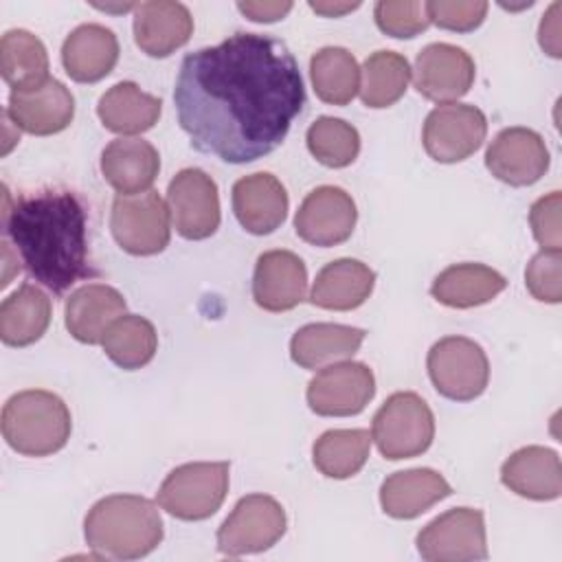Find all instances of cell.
I'll list each match as a JSON object with an SVG mask.
<instances>
[{
	"mask_svg": "<svg viewBox=\"0 0 562 562\" xmlns=\"http://www.w3.org/2000/svg\"><path fill=\"white\" fill-rule=\"evenodd\" d=\"M173 101L198 151L241 165L283 143L305 105V86L281 40L235 33L184 55Z\"/></svg>",
	"mask_w": 562,
	"mask_h": 562,
	"instance_id": "obj_1",
	"label": "cell"
},
{
	"mask_svg": "<svg viewBox=\"0 0 562 562\" xmlns=\"http://www.w3.org/2000/svg\"><path fill=\"white\" fill-rule=\"evenodd\" d=\"M86 231V209L72 191L44 189L11 202L4 189L2 233L29 277L50 292L64 294L90 274Z\"/></svg>",
	"mask_w": 562,
	"mask_h": 562,
	"instance_id": "obj_2",
	"label": "cell"
},
{
	"mask_svg": "<svg viewBox=\"0 0 562 562\" xmlns=\"http://www.w3.org/2000/svg\"><path fill=\"white\" fill-rule=\"evenodd\" d=\"M83 536L101 558L136 560L160 544L162 518L145 496L112 494L90 507L83 520Z\"/></svg>",
	"mask_w": 562,
	"mask_h": 562,
	"instance_id": "obj_3",
	"label": "cell"
},
{
	"mask_svg": "<svg viewBox=\"0 0 562 562\" xmlns=\"http://www.w3.org/2000/svg\"><path fill=\"white\" fill-rule=\"evenodd\" d=\"M72 422L64 400L44 389L11 395L2 408V437L20 454L48 457L61 450Z\"/></svg>",
	"mask_w": 562,
	"mask_h": 562,
	"instance_id": "obj_4",
	"label": "cell"
},
{
	"mask_svg": "<svg viewBox=\"0 0 562 562\" xmlns=\"http://www.w3.org/2000/svg\"><path fill=\"white\" fill-rule=\"evenodd\" d=\"M435 437V417L428 404L413 391H397L378 408L371 439L382 457L391 461L426 452Z\"/></svg>",
	"mask_w": 562,
	"mask_h": 562,
	"instance_id": "obj_5",
	"label": "cell"
},
{
	"mask_svg": "<svg viewBox=\"0 0 562 562\" xmlns=\"http://www.w3.org/2000/svg\"><path fill=\"white\" fill-rule=\"evenodd\" d=\"M228 461H193L171 470L158 487V503L180 520L213 516L228 492Z\"/></svg>",
	"mask_w": 562,
	"mask_h": 562,
	"instance_id": "obj_6",
	"label": "cell"
},
{
	"mask_svg": "<svg viewBox=\"0 0 562 562\" xmlns=\"http://www.w3.org/2000/svg\"><path fill=\"white\" fill-rule=\"evenodd\" d=\"M426 367L437 393L454 402L479 397L490 380V362L483 347L465 336L437 340L428 351Z\"/></svg>",
	"mask_w": 562,
	"mask_h": 562,
	"instance_id": "obj_7",
	"label": "cell"
},
{
	"mask_svg": "<svg viewBox=\"0 0 562 562\" xmlns=\"http://www.w3.org/2000/svg\"><path fill=\"white\" fill-rule=\"evenodd\" d=\"M169 206L156 191L116 195L112 202L110 228L116 244L130 255H156L169 244Z\"/></svg>",
	"mask_w": 562,
	"mask_h": 562,
	"instance_id": "obj_8",
	"label": "cell"
},
{
	"mask_svg": "<svg viewBox=\"0 0 562 562\" xmlns=\"http://www.w3.org/2000/svg\"><path fill=\"white\" fill-rule=\"evenodd\" d=\"M285 533V512L268 494H248L237 501L233 512L217 529V549L237 558L270 549Z\"/></svg>",
	"mask_w": 562,
	"mask_h": 562,
	"instance_id": "obj_9",
	"label": "cell"
},
{
	"mask_svg": "<svg viewBox=\"0 0 562 562\" xmlns=\"http://www.w3.org/2000/svg\"><path fill=\"white\" fill-rule=\"evenodd\" d=\"M417 551L428 562H472L487 558L483 512L454 507L417 533Z\"/></svg>",
	"mask_w": 562,
	"mask_h": 562,
	"instance_id": "obj_10",
	"label": "cell"
},
{
	"mask_svg": "<svg viewBox=\"0 0 562 562\" xmlns=\"http://www.w3.org/2000/svg\"><path fill=\"white\" fill-rule=\"evenodd\" d=\"M487 119L470 103H441L424 121V149L437 162H459L485 140Z\"/></svg>",
	"mask_w": 562,
	"mask_h": 562,
	"instance_id": "obj_11",
	"label": "cell"
},
{
	"mask_svg": "<svg viewBox=\"0 0 562 562\" xmlns=\"http://www.w3.org/2000/svg\"><path fill=\"white\" fill-rule=\"evenodd\" d=\"M169 215L184 239H206L220 226V193L215 180L198 169H180L167 187Z\"/></svg>",
	"mask_w": 562,
	"mask_h": 562,
	"instance_id": "obj_12",
	"label": "cell"
},
{
	"mask_svg": "<svg viewBox=\"0 0 562 562\" xmlns=\"http://www.w3.org/2000/svg\"><path fill=\"white\" fill-rule=\"evenodd\" d=\"M375 395L373 371L364 362L342 360L323 367L307 384V404L323 417H349Z\"/></svg>",
	"mask_w": 562,
	"mask_h": 562,
	"instance_id": "obj_13",
	"label": "cell"
},
{
	"mask_svg": "<svg viewBox=\"0 0 562 562\" xmlns=\"http://www.w3.org/2000/svg\"><path fill=\"white\" fill-rule=\"evenodd\" d=\"M356 220L358 211L351 195L340 187L323 184L303 198L294 215V231L303 241L329 248L351 237Z\"/></svg>",
	"mask_w": 562,
	"mask_h": 562,
	"instance_id": "obj_14",
	"label": "cell"
},
{
	"mask_svg": "<svg viewBox=\"0 0 562 562\" xmlns=\"http://www.w3.org/2000/svg\"><path fill=\"white\" fill-rule=\"evenodd\" d=\"M474 59L459 46L435 42L417 53L413 81L422 97L435 103H454L474 83Z\"/></svg>",
	"mask_w": 562,
	"mask_h": 562,
	"instance_id": "obj_15",
	"label": "cell"
},
{
	"mask_svg": "<svg viewBox=\"0 0 562 562\" xmlns=\"http://www.w3.org/2000/svg\"><path fill=\"white\" fill-rule=\"evenodd\" d=\"M485 167L505 184L527 187L538 182L549 169V149L538 132L505 127L490 143Z\"/></svg>",
	"mask_w": 562,
	"mask_h": 562,
	"instance_id": "obj_16",
	"label": "cell"
},
{
	"mask_svg": "<svg viewBox=\"0 0 562 562\" xmlns=\"http://www.w3.org/2000/svg\"><path fill=\"white\" fill-rule=\"evenodd\" d=\"M7 114L15 127L35 136H50L70 125L75 99L61 81L48 77L37 88L22 92L11 90Z\"/></svg>",
	"mask_w": 562,
	"mask_h": 562,
	"instance_id": "obj_17",
	"label": "cell"
},
{
	"mask_svg": "<svg viewBox=\"0 0 562 562\" xmlns=\"http://www.w3.org/2000/svg\"><path fill=\"white\" fill-rule=\"evenodd\" d=\"M307 294V268L292 250L259 255L252 274V299L268 312H288Z\"/></svg>",
	"mask_w": 562,
	"mask_h": 562,
	"instance_id": "obj_18",
	"label": "cell"
},
{
	"mask_svg": "<svg viewBox=\"0 0 562 562\" xmlns=\"http://www.w3.org/2000/svg\"><path fill=\"white\" fill-rule=\"evenodd\" d=\"M233 211L248 233L268 235L288 215L285 187L268 171L244 176L233 184Z\"/></svg>",
	"mask_w": 562,
	"mask_h": 562,
	"instance_id": "obj_19",
	"label": "cell"
},
{
	"mask_svg": "<svg viewBox=\"0 0 562 562\" xmlns=\"http://www.w3.org/2000/svg\"><path fill=\"white\" fill-rule=\"evenodd\" d=\"M193 33L191 11L182 2L156 0L136 4L134 40L149 57H167L189 42Z\"/></svg>",
	"mask_w": 562,
	"mask_h": 562,
	"instance_id": "obj_20",
	"label": "cell"
},
{
	"mask_svg": "<svg viewBox=\"0 0 562 562\" xmlns=\"http://www.w3.org/2000/svg\"><path fill=\"white\" fill-rule=\"evenodd\" d=\"M501 481L514 494L531 501H553L562 494V465L555 450L525 446L507 457Z\"/></svg>",
	"mask_w": 562,
	"mask_h": 562,
	"instance_id": "obj_21",
	"label": "cell"
},
{
	"mask_svg": "<svg viewBox=\"0 0 562 562\" xmlns=\"http://www.w3.org/2000/svg\"><path fill=\"white\" fill-rule=\"evenodd\" d=\"M452 494L450 483L430 468H411L393 472L380 487V505L391 518H417L435 503Z\"/></svg>",
	"mask_w": 562,
	"mask_h": 562,
	"instance_id": "obj_22",
	"label": "cell"
},
{
	"mask_svg": "<svg viewBox=\"0 0 562 562\" xmlns=\"http://www.w3.org/2000/svg\"><path fill=\"white\" fill-rule=\"evenodd\" d=\"M160 171V156L145 138L121 136L101 154V173L119 191V195H136L149 191Z\"/></svg>",
	"mask_w": 562,
	"mask_h": 562,
	"instance_id": "obj_23",
	"label": "cell"
},
{
	"mask_svg": "<svg viewBox=\"0 0 562 562\" xmlns=\"http://www.w3.org/2000/svg\"><path fill=\"white\" fill-rule=\"evenodd\" d=\"M125 314V299L105 283H86L66 301V327L79 342L97 345L110 325Z\"/></svg>",
	"mask_w": 562,
	"mask_h": 562,
	"instance_id": "obj_24",
	"label": "cell"
},
{
	"mask_svg": "<svg viewBox=\"0 0 562 562\" xmlns=\"http://www.w3.org/2000/svg\"><path fill=\"white\" fill-rule=\"evenodd\" d=\"M119 59V40L103 24H81L64 40L61 64L70 79L94 83L110 75Z\"/></svg>",
	"mask_w": 562,
	"mask_h": 562,
	"instance_id": "obj_25",
	"label": "cell"
},
{
	"mask_svg": "<svg viewBox=\"0 0 562 562\" xmlns=\"http://www.w3.org/2000/svg\"><path fill=\"white\" fill-rule=\"evenodd\" d=\"M375 272L358 259H336L323 266L314 279L310 301L316 307L349 312L360 307L373 292Z\"/></svg>",
	"mask_w": 562,
	"mask_h": 562,
	"instance_id": "obj_26",
	"label": "cell"
},
{
	"mask_svg": "<svg viewBox=\"0 0 562 562\" xmlns=\"http://www.w3.org/2000/svg\"><path fill=\"white\" fill-rule=\"evenodd\" d=\"M505 277L490 266L454 263L435 277L430 294L448 307L468 310L490 303L496 294L505 290Z\"/></svg>",
	"mask_w": 562,
	"mask_h": 562,
	"instance_id": "obj_27",
	"label": "cell"
},
{
	"mask_svg": "<svg viewBox=\"0 0 562 562\" xmlns=\"http://www.w3.org/2000/svg\"><path fill=\"white\" fill-rule=\"evenodd\" d=\"M364 336V329L351 325L310 323L292 336L290 356L303 369H318L325 362L353 356Z\"/></svg>",
	"mask_w": 562,
	"mask_h": 562,
	"instance_id": "obj_28",
	"label": "cell"
},
{
	"mask_svg": "<svg viewBox=\"0 0 562 562\" xmlns=\"http://www.w3.org/2000/svg\"><path fill=\"white\" fill-rule=\"evenodd\" d=\"M162 103L143 92L134 81H121L101 94L97 114L105 130L114 134H140L158 123Z\"/></svg>",
	"mask_w": 562,
	"mask_h": 562,
	"instance_id": "obj_29",
	"label": "cell"
},
{
	"mask_svg": "<svg viewBox=\"0 0 562 562\" xmlns=\"http://www.w3.org/2000/svg\"><path fill=\"white\" fill-rule=\"evenodd\" d=\"M50 299L33 283L20 285L0 305V338L9 347H26L42 338L50 323Z\"/></svg>",
	"mask_w": 562,
	"mask_h": 562,
	"instance_id": "obj_30",
	"label": "cell"
},
{
	"mask_svg": "<svg viewBox=\"0 0 562 562\" xmlns=\"http://www.w3.org/2000/svg\"><path fill=\"white\" fill-rule=\"evenodd\" d=\"M0 70L15 92L42 86L48 79L46 46L31 31H7L0 40Z\"/></svg>",
	"mask_w": 562,
	"mask_h": 562,
	"instance_id": "obj_31",
	"label": "cell"
},
{
	"mask_svg": "<svg viewBox=\"0 0 562 562\" xmlns=\"http://www.w3.org/2000/svg\"><path fill=\"white\" fill-rule=\"evenodd\" d=\"M310 77L321 101L347 105L360 90V68L356 57L342 46H325L310 59Z\"/></svg>",
	"mask_w": 562,
	"mask_h": 562,
	"instance_id": "obj_32",
	"label": "cell"
},
{
	"mask_svg": "<svg viewBox=\"0 0 562 562\" xmlns=\"http://www.w3.org/2000/svg\"><path fill=\"white\" fill-rule=\"evenodd\" d=\"M371 435L364 428H336L323 432L312 448L316 470L329 479H349L369 459Z\"/></svg>",
	"mask_w": 562,
	"mask_h": 562,
	"instance_id": "obj_33",
	"label": "cell"
},
{
	"mask_svg": "<svg viewBox=\"0 0 562 562\" xmlns=\"http://www.w3.org/2000/svg\"><path fill=\"white\" fill-rule=\"evenodd\" d=\"M105 356L121 369L134 371L151 362L158 349V334L145 316L123 314L105 331L103 340Z\"/></svg>",
	"mask_w": 562,
	"mask_h": 562,
	"instance_id": "obj_34",
	"label": "cell"
},
{
	"mask_svg": "<svg viewBox=\"0 0 562 562\" xmlns=\"http://www.w3.org/2000/svg\"><path fill=\"white\" fill-rule=\"evenodd\" d=\"M408 59L395 50H375L364 59L360 99L367 108H389L400 101L408 88Z\"/></svg>",
	"mask_w": 562,
	"mask_h": 562,
	"instance_id": "obj_35",
	"label": "cell"
},
{
	"mask_svg": "<svg viewBox=\"0 0 562 562\" xmlns=\"http://www.w3.org/2000/svg\"><path fill=\"white\" fill-rule=\"evenodd\" d=\"M307 149L312 156L331 169H340L351 165L360 151V134L358 130L336 116L316 119L305 134Z\"/></svg>",
	"mask_w": 562,
	"mask_h": 562,
	"instance_id": "obj_36",
	"label": "cell"
},
{
	"mask_svg": "<svg viewBox=\"0 0 562 562\" xmlns=\"http://www.w3.org/2000/svg\"><path fill=\"white\" fill-rule=\"evenodd\" d=\"M375 24L391 37H415L428 29L426 2H378L373 9Z\"/></svg>",
	"mask_w": 562,
	"mask_h": 562,
	"instance_id": "obj_37",
	"label": "cell"
},
{
	"mask_svg": "<svg viewBox=\"0 0 562 562\" xmlns=\"http://www.w3.org/2000/svg\"><path fill=\"white\" fill-rule=\"evenodd\" d=\"M525 283L533 299L544 303L562 301V255L560 250H540L525 270Z\"/></svg>",
	"mask_w": 562,
	"mask_h": 562,
	"instance_id": "obj_38",
	"label": "cell"
},
{
	"mask_svg": "<svg viewBox=\"0 0 562 562\" xmlns=\"http://www.w3.org/2000/svg\"><path fill=\"white\" fill-rule=\"evenodd\" d=\"M490 4L483 0L468 2H426V13L432 24L454 33H468L483 24Z\"/></svg>",
	"mask_w": 562,
	"mask_h": 562,
	"instance_id": "obj_39",
	"label": "cell"
},
{
	"mask_svg": "<svg viewBox=\"0 0 562 562\" xmlns=\"http://www.w3.org/2000/svg\"><path fill=\"white\" fill-rule=\"evenodd\" d=\"M560 206L562 195L560 191H551L549 195H542L536 200L529 209V224L536 241L542 246V250H560L562 237H560Z\"/></svg>",
	"mask_w": 562,
	"mask_h": 562,
	"instance_id": "obj_40",
	"label": "cell"
},
{
	"mask_svg": "<svg viewBox=\"0 0 562 562\" xmlns=\"http://www.w3.org/2000/svg\"><path fill=\"white\" fill-rule=\"evenodd\" d=\"M237 9L252 22H277L292 11L290 0H246L237 2Z\"/></svg>",
	"mask_w": 562,
	"mask_h": 562,
	"instance_id": "obj_41",
	"label": "cell"
},
{
	"mask_svg": "<svg viewBox=\"0 0 562 562\" xmlns=\"http://www.w3.org/2000/svg\"><path fill=\"white\" fill-rule=\"evenodd\" d=\"M560 2H553L547 13L540 20V29H538V42L542 46L544 53H549L551 57H560L562 48H560Z\"/></svg>",
	"mask_w": 562,
	"mask_h": 562,
	"instance_id": "obj_42",
	"label": "cell"
},
{
	"mask_svg": "<svg viewBox=\"0 0 562 562\" xmlns=\"http://www.w3.org/2000/svg\"><path fill=\"white\" fill-rule=\"evenodd\" d=\"M310 7L321 13V15H327V18H338V15H345L353 9L360 7V2H310Z\"/></svg>",
	"mask_w": 562,
	"mask_h": 562,
	"instance_id": "obj_43",
	"label": "cell"
}]
</instances>
